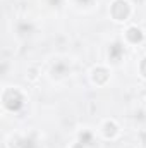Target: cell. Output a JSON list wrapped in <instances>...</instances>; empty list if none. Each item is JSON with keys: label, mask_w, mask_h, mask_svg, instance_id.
Wrapping results in <instances>:
<instances>
[{"label": "cell", "mask_w": 146, "mask_h": 148, "mask_svg": "<svg viewBox=\"0 0 146 148\" xmlns=\"http://www.w3.org/2000/svg\"><path fill=\"white\" fill-rule=\"evenodd\" d=\"M122 41L127 45V47H136V45H141L145 41V33L139 26H129L124 35H122Z\"/></svg>", "instance_id": "obj_3"}, {"label": "cell", "mask_w": 146, "mask_h": 148, "mask_svg": "<svg viewBox=\"0 0 146 148\" xmlns=\"http://www.w3.org/2000/svg\"><path fill=\"white\" fill-rule=\"evenodd\" d=\"M46 3H48L50 7H53V9H59V7L64 5V0H46Z\"/></svg>", "instance_id": "obj_11"}, {"label": "cell", "mask_w": 146, "mask_h": 148, "mask_svg": "<svg viewBox=\"0 0 146 148\" xmlns=\"http://www.w3.org/2000/svg\"><path fill=\"white\" fill-rule=\"evenodd\" d=\"M100 133H102V136H103L105 140H115V138L120 134V129H119V126H117V122H115L113 119H107V121L102 122Z\"/></svg>", "instance_id": "obj_4"}, {"label": "cell", "mask_w": 146, "mask_h": 148, "mask_svg": "<svg viewBox=\"0 0 146 148\" xmlns=\"http://www.w3.org/2000/svg\"><path fill=\"white\" fill-rule=\"evenodd\" d=\"M108 16L115 23H127L129 17L132 16V3L129 0H112Z\"/></svg>", "instance_id": "obj_2"}, {"label": "cell", "mask_w": 146, "mask_h": 148, "mask_svg": "<svg viewBox=\"0 0 146 148\" xmlns=\"http://www.w3.org/2000/svg\"><path fill=\"white\" fill-rule=\"evenodd\" d=\"M79 141H81L84 147L89 148L93 143H95V133L89 131V129H83V131L79 133Z\"/></svg>", "instance_id": "obj_8"}, {"label": "cell", "mask_w": 146, "mask_h": 148, "mask_svg": "<svg viewBox=\"0 0 146 148\" xmlns=\"http://www.w3.org/2000/svg\"><path fill=\"white\" fill-rule=\"evenodd\" d=\"M138 71H139V76L146 81V55L139 60V69H138Z\"/></svg>", "instance_id": "obj_9"}, {"label": "cell", "mask_w": 146, "mask_h": 148, "mask_svg": "<svg viewBox=\"0 0 146 148\" xmlns=\"http://www.w3.org/2000/svg\"><path fill=\"white\" fill-rule=\"evenodd\" d=\"M93 2H95V0H74V3L79 5V7H91Z\"/></svg>", "instance_id": "obj_10"}, {"label": "cell", "mask_w": 146, "mask_h": 148, "mask_svg": "<svg viewBox=\"0 0 146 148\" xmlns=\"http://www.w3.org/2000/svg\"><path fill=\"white\" fill-rule=\"evenodd\" d=\"M126 55V43L124 41H113L108 48L110 62H120V59Z\"/></svg>", "instance_id": "obj_5"}, {"label": "cell", "mask_w": 146, "mask_h": 148, "mask_svg": "<svg viewBox=\"0 0 146 148\" xmlns=\"http://www.w3.org/2000/svg\"><path fill=\"white\" fill-rule=\"evenodd\" d=\"M33 33H35L33 23H29V21H26V19L17 21V24H16V35H17V36L26 38V36H31Z\"/></svg>", "instance_id": "obj_6"}, {"label": "cell", "mask_w": 146, "mask_h": 148, "mask_svg": "<svg viewBox=\"0 0 146 148\" xmlns=\"http://www.w3.org/2000/svg\"><path fill=\"white\" fill-rule=\"evenodd\" d=\"M69 73H71V67H69L64 60L55 62V66L50 69V76H52L53 79H62V77L69 76Z\"/></svg>", "instance_id": "obj_7"}, {"label": "cell", "mask_w": 146, "mask_h": 148, "mask_svg": "<svg viewBox=\"0 0 146 148\" xmlns=\"http://www.w3.org/2000/svg\"><path fill=\"white\" fill-rule=\"evenodd\" d=\"M2 105L5 112L17 114L26 105V93L19 86H3L2 90Z\"/></svg>", "instance_id": "obj_1"}]
</instances>
